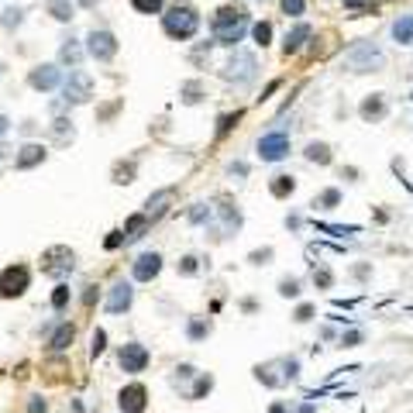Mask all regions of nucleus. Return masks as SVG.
Instances as JSON below:
<instances>
[{
    "instance_id": "nucleus-39",
    "label": "nucleus",
    "mask_w": 413,
    "mask_h": 413,
    "mask_svg": "<svg viewBox=\"0 0 413 413\" xmlns=\"http://www.w3.org/2000/svg\"><path fill=\"white\" fill-rule=\"evenodd\" d=\"M345 4H348V7H352V11H365V7H369V4H372V0H345Z\"/></svg>"
},
{
    "instance_id": "nucleus-12",
    "label": "nucleus",
    "mask_w": 413,
    "mask_h": 413,
    "mask_svg": "<svg viewBox=\"0 0 413 413\" xmlns=\"http://www.w3.org/2000/svg\"><path fill=\"white\" fill-rule=\"evenodd\" d=\"M145 399H148V393H145L141 382L124 386V389H121V413H141L145 410Z\"/></svg>"
},
{
    "instance_id": "nucleus-21",
    "label": "nucleus",
    "mask_w": 413,
    "mask_h": 413,
    "mask_svg": "<svg viewBox=\"0 0 413 413\" xmlns=\"http://www.w3.org/2000/svg\"><path fill=\"white\" fill-rule=\"evenodd\" d=\"M73 335H76V331H73V324H62L59 331L52 335V341H49V348H52V352H66V348L73 345Z\"/></svg>"
},
{
    "instance_id": "nucleus-18",
    "label": "nucleus",
    "mask_w": 413,
    "mask_h": 413,
    "mask_svg": "<svg viewBox=\"0 0 413 413\" xmlns=\"http://www.w3.org/2000/svg\"><path fill=\"white\" fill-rule=\"evenodd\" d=\"M393 39L399 45H413V14H403L393 21Z\"/></svg>"
},
{
    "instance_id": "nucleus-22",
    "label": "nucleus",
    "mask_w": 413,
    "mask_h": 413,
    "mask_svg": "<svg viewBox=\"0 0 413 413\" xmlns=\"http://www.w3.org/2000/svg\"><path fill=\"white\" fill-rule=\"evenodd\" d=\"M145 228H148V214H135L128 224H124V241H138Z\"/></svg>"
},
{
    "instance_id": "nucleus-2",
    "label": "nucleus",
    "mask_w": 413,
    "mask_h": 413,
    "mask_svg": "<svg viewBox=\"0 0 413 413\" xmlns=\"http://www.w3.org/2000/svg\"><path fill=\"white\" fill-rule=\"evenodd\" d=\"M162 31L173 41H190L200 31V11L193 4H165V11H162Z\"/></svg>"
},
{
    "instance_id": "nucleus-11",
    "label": "nucleus",
    "mask_w": 413,
    "mask_h": 413,
    "mask_svg": "<svg viewBox=\"0 0 413 413\" xmlns=\"http://www.w3.org/2000/svg\"><path fill=\"white\" fill-rule=\"evenodd\" d=\"M145 365H148V348H145V345L131 341V345L121 348V369H124V372H141Z\"/></svg>"
},
{
    "instance_id": "nucleus-30",
    "label": "nucleus",
    "mask_w": 413,
    "mask_h": 413,
    "mask_svg": "<svg viewBox=\"0 0 413 413\" xmlns=\"http://www.w3.org/2000/svg\"><path fill=\"white\" fill-rule=\"evenodd\" d=\"M210 386H214V379H210V375H203V379L197 382V389H193V399H200L203 393H210Z\"/></svg>"
},
{
    "instance_id": "nucleus-28",
    "label": "nucleus",
    "mask_w": 413,
    "mask_h": 413,
    "mask_svg": "<svg viewBox=\"0 0 413 413\" xmlns=\"http://www.w3.org/2000/svg\"><path fill=\"white\" fill-rule=\"evenodd\" d=\"M279 293H282V296H296V293H300V282H296V279H282V282H279Z\"/></svg>"
},
{
    "instance_id": "nucleus-4",
    "label": "nucleus",
    "mask_w": 413,
    "mask_h": 413,
    "mask_svg": "<svg viewBox=\"0 0 413 413\" xmlns=\"http://www.w3.org/2000/svg\"><path fill=\"white\" fill-rule=\"evenodd\" d=\"M86 52H90V59L97 62H111L118 56V39H114V31H90L86 35Z\"/></svg>"
},
{
    "instance_id": "nucleus-7",
    "label": "nucleus",
    "mask_w": 413,
    "mask_h": 413,
    "mask_svg": "<svg viewBox=\"0 0 413 413\" xmlns=\"http://www.w3.org/2000/svg\"><path fill=\"white\" fill-rule=\"evenodd\" d=\"M28 282H31V272H28L24 265H11V269L0 272V296H4V300L21 296L24 290H28Z\"/></svg>"
},
{
    "instance_id": "nucleus-13",
    "label": "nucleus",
    "mask_w": 413,
    "mask_h": 413,
    "mask_svg": "<svg viewBox=\"0 0 413 413\" xmlns=\"http://www.w3.org/2000/svg\"><path fill=\"white\" fill-rule=\"evenodd\" d=\"M310 39H314V28H310L307 21H300L293 31H286V39H282V52H286V56H296V52H300Z\"/></svg>"
},
{
    "instance_id": "nucleus-1",
    "label": "nucleus",
    "mask_w": 413,
    "mask_h": 413,
    "mask_svg": "<svg viewBox=\"0 0 413 413\" xmlns=\"http://www.w3.org/2000/svg\"><path fill=\"white\" fill-rule=\"evenodd\" d=\"M248 28H252V18H248V11L241 4H224L214 14V21H210V31H214L217 45H238Z\"/></svg>"
},
{
    "instance_id": "nucleus-19",
    "label": "nucleus",
    "mask_w": 413,
    "mask_h": 413,
    "mask_svg": "<svg viewBox=\"0 0 413 413\" xmlns=\"http://www.w3.org/2000/svg\"><path fill=\"white\" fill-rule=\"evenodd\" d=\"M362 118H365V121L386 118V100L379 97V93H372L369 100H362Z\"/></svg>"
},
{
    "instance_id": "nucleus-26",
    "label": "nucleus",
    "mask_w": 413,
    "mask_h": 413,
    "mask_svg": "<svg viewBox=\"0 0 413 413\" xmlns=\"http://www.w3.org/2000/svg\"><path fill=\"white\" fill-rule=\"evenodd\" d=\"M293 190H296L293 176H275L272 179V197H290Z\"/></svg>"
},
{
    "instance_id": "nucleus-34",
    "label": "nucleus",
    "mask_w": 413,
    "mask_h": 413,
    "mask_svg": "<svg viewBox=\"0 0 413 413\" xmlns=\"http://www.w3.org/2000/svg\"><path fill=\"white\" fill-rule=\"evenodd\" d=\"M203 335H210V324H193V327H190V337H203Z\"/></svg>"
},
{
    "instance_id": "nucleus-14",
    "label": "nucleus",
    "mask_w": 413,
    "mask_h": 413,
    "mask_svg": "<svg viewBox=\"0 0 413 413\" xmlns=\"http://www.w3.org/2000/svg\"><path fill=\"white\" fill-rule=\"evenodd\" d=\"M131 300H135V290H131L128 282H118V286L111 290V296H107V310H111V314H121V310L131 307Z\"/></svg>"
},
{
    "instance_id": "nucleus-36",
    "label": "nucleus",
    "mask_w": 413,
    "mask_h": 413,
    "mask_svg": "<svg viewBox=\"0 0 413 413\" xmlns=\"http://www.w3.org/2000/svg\"><path fill=\"white\" fill-rule=\"evenodd\" d=\"M203 217H210V210H203V203H197V210H190V220H203Z\"/></svg>"
},
{
    "instance_id": "nucleus-38",
    "label": "nucleus",
    "mask_w": 413,
    "mask_h": 413,
    "mask_svg": "<svg viewBox=\"0 0 413 413\" xmlns=\"http://www.w3.org/2000/svg\"><path fill=\"white\" fill-rule=\"evenodd\" d=\"M121 241H124V231H114V235L107 238V248H118Z\"/></svg>"
},
{
    "instance_id": "nucleus-25",
    "label": "nucleus",
    "mask_w": 413,
    "mask_h": 413,
    "mask_svg": "<svg viewBox=\"0 0 413 413\" xmlns=\"http://www.w3.org/2000/svg\"><path fill=\"white\" fill-rule=\"evenodd\" d=\"M252 35H255V45L265 49V45L272 41V24H269V21H258V24H252Z\"/></svg>"
},
{
    "instance_id": "nucleus-37",
    "label": "nucleus",
    "mask_w": 413,
    "mask_h": 413,
    "mask_svg": "<svg viewBox=\"0 0 413 413\" xmlns=\"http://www.w3.org/2000/svg\"><path fill=\"white\" fill-rule=\"evenodd\" d=\"M238 118H241V114H228V118H220V135H224V131H228V128H231Z\"/></svg>"
},
{
    "instance_id": "nucleus-17",
    "label": "nucleus",
    "mask_w": 413,
    "mask_h": 413,
    "mask_svg": "<svg viewBox=\"0 0 413 413\" xmlns=\"http://www.w3.org/2000/svg\"><path fill=\"white\" fill-rule=\"evenodd\" d=\"M79 59H83V49H79V41L76 39H66L59 45V62L62 66H69V69H76Z\"/></svg>"
},
{
    "instance_id": "nucleus-10",
    "label": "nucleus",
    "mask_w": 413,
    "mask_h": 413,
    "mask_svg": "<svg viewBox=\"0 0 413 413\" xmlns=\"http://www.w3.org/2000/svg\"><path fill=\"white\" fill-rule=\"evenodd\" d=\"M258 73V62L252 52H235L231 56V62H228V73L224 76L228 79H235V83H252Z\"/></svg>"
},
{
    "instance_id": "nucleus-31",
    "label": "nucleus",
    "mask_w": 413,
    "mask_h": 413,
    "mask_svg": "<svg viewBox=\"0 0 413 413\" xmlns=\"http://www.w3.org/2000/svg\"><path fill=\"white\" fill-rule=\"evenodd\" d=\"M320 203H324V207H335V203H341V193H337V190H327V193L320 197Z\"/></svg>"
},
{
    "instance_id": "nucleus-47",
    "label": "nucleus",
    "mask_w": 413,
    "mask_h": 413,
    "mask_svg": "<svg viewBox=\"0 0 413 413\" xmlns=\"http://www.w3.org/2000/svg\"><path fill=\"white\" fill-rule=\"evenodd\" d=\"M255 4H265V0H255Z\"/></svg>"
},
{
    "instance_id": "nucleus-8",
    "label": "nucleus",
    "mask_w": 413,
    "mask_h": 413,
    "mask_svg": "<svg viewBox=\"0 0 413 413\" xmlns=\"http://www.w3.org/2000/svg\"><path fill=\"white\" fill-rule=\"evenodd\" d=\"M290 155V138L282 131H272V135L258 138V158L262 162H279V158Z\"/></svg>"
},
{
    "instance_id": "nucleus-15",
    "label": "nucleus",
    "mask_w": 413,
    "mask_h": 413,
    "mask_svg": "<svg viewBox=\"0 0 413 413\" xmlns=\"http://www.w3.org/2000/svg\"><path fill=\"white\" fill-rule=\"evenodd\" d=\"M158 272H162V258H158L155 252H148V255H141L135 262V279L138 282H148V279H155Z\"/></svg>"
},
{
    "instance_id": "nucleus-45",
    "label": "nucleus",
    "mask_w": 413,
    "mask_h": 413,
    "mask_svg": "<svg viewBox=\"0 0 413 413\" xmlns=\"http://www.w3.org/2000/svg\"><path fill=\"white\" fill-rule=\"evenodd\" d=\"M79 7H86V11H90V7H97V0H76Z\"/></svg>"
},
{
    "instance_id": "nucleus-3",
    "label": "nucleus",
    "mask_w": 413,
    "mask_h": 413,
    "mask_svg": "<svg viewBox=\"0 0 413 413\" xmlns=\"http://www.w3.org/2000/svg\"><path fill=\"white\" fill-rule=\"evenodd\" d=\"M345 62H348V69H355V73H375V69L386 62V56H382V49L362 41V45H355L352 52L345 56Z\"/></svg>"
},
{
    "instance_id": "nucleus-33",
    "label": "nucleus",
    "mask_w": 413,
    "mask_h": 413,
    "mask_svg": "<svg viewBox=\"0 0 413 413\" xmlns=\"http://www.w3.org/2000/svg\"><path fill=\"white\" fill-rule=\"evenodd\" d=\"M21 24V11H7V18H4V28H18Z\"/></svg>"
},
{
    "instance_id": "nucleus-32",
    "label": "nucleus",
    "mask_w": 413,
    "mask_h": 413,
    "mask_svg": "<svg viewBox=\"0 0 413 413\" xmlns=\"http://www.w3.org/2000/svg\"><path fill=\"white\" fill-rule=\"evenodd\" d=\"M179 272H183V275H193V272H197V258H183Z\"/></svg>"
},
{
    "instance_id": "nucleus-41",
    "label": "nucleus",
    "mask_w": 413,
    "mask_h": 413,
    "mask_svg": "<svg viewBox=\"0 0 413 413\" xmlns=\"http://www.w3.org/2000/svg\"><path fill=\"white\" fill-rule=\"evenodd\" d=\"M314 282H320V286H331V272H317Z\"/></svg>"
},
{
    "instance_id": "nucleus-9",
    "label": "nucleus",
    "mask_w": 413,
    "mask_h": 413,
    "mask_svg": "<svg viewBox=\"0 0 413 413\" xmlns=\"http://www.w3.org/2000/svg\"><path fill=\"white\" fill-rule=\"evenodd\" d=\"M62 83V69L56 62H45V66H35L31 73H28V86L31 90H41V93H49V90H56Z\"/></svg>"
},
{
    "instance_id": "nucleus-27",
    "label": "nucleus",
    "mask_w": 413,
    "mask_h": 413,
    "mask_svg": "<svg viewBox=\"0 0 413 413\" xmlns=\"http://www.w3.org/2000/svg\"><path fill=\"white\" fill-rule=\"evenodd\" d=\"M279 7H282V14H286V18H303V11H307V4H303V0H279Z\"/></svg>"
},
{
    "instance_id": "nucleus-24",
    "label": "nucleus",
    "mask_w": 413,
    "mask_h": 413,
    "mask_svg": "<svg viewBox=\"0 0 413 413\" xmlns=\"http://www.w3.org/2000/svg\"><path fill=\"white\" fill-rule=\"evenodd\" d=\"M165 4H169V0H131L135 14H162Z\"/></svg>"
},
{
    "instance_id": "nucleus-29",
    "label": "nucleus",
    "mask_w": 413,
    "mask_h": 413,
    "mask_svg": "<svg viewBox=\"0 0 413 413\" xmlns=\"http://www.w3.org/2000/svg\"><path fill=\"white\" fill-rule=\"evenodd\" d=\"M66 300H69V286H59V290H56V296H52V307H56V310H62V307H66Z\"/></svg>"
},
{
    "instance_id": "nucleus-48",
    "label": "nucleus",
    "mask_w": 413,
    "mask_h": 413,
    "mask_svg": "<svg viewBox=\"0 0 413 413\" xmlns=\"http://www.w3.org/2000/svg\"><path fill=\"white\" fill-rule=\"evenodd\" d=\"M0 73H4V69H0Z\"/></svg>"
},
{
    "instance_id": "nucleus-16",
    "label": "nucleus",
    "mask_w": 413,
    "mask_h": 413,
    "mask_svg": "<svg viewBox=\"0 0 413 413\" xmlns=\"http://www.w3.org/2000/svg\"><path fill=\"white\" fill-rule=\"evenodd\" d=\"M39 162H45V148H41V145H24L18 152V158H14L18 169H31V165H39Z\"/></svg>"
},
{
    "instance_id": "nucleus-40",
    "label": "nucleus",
    "mask_w": 413,
    "mask_h": 413,
    "mask_svg": "<svg viewBox=\"0 0 413 413\" xmlns=\"http://www.w3.org/2000/svg\"><path fill=\"white\" fill-rule=\"evenodd\" d=\"M310 317H314L310 307H300V310H296V320H310Z\"/></svg>"
},
{
    "instance_id": "nucleus-46",
    "label": "nucleus",
    "mask_w": 413,
    "mask_h": 413,
    "mask_svg": "<svg viewBox=\"0 0 413 413\" xmlns=\"http://www.w3.org/2000/svg\"><path fill=\"white\" fill-rule=\"evenodd\" d=\"M269 413H286V407H282V403H275V407H272Z\"/></svg>"
},
{
    "instance_id": "nucleus-42",
    "label": "nucleus",
    "mask_w": 413,
    "mask_h": 413,
    "mask_svg": "<svg viewBox=\"0 0 413 413\" xmlns=\"http://www.w3.org/2000/svg\"><path fill=\"white\" fill-rule=\"evenodd\" d=\"M358 341H362V335H358V331H352V335H345V345H358Z\"/></svg>"
},
{
    "instance_id": "nucleus-20",
    "label": "nucleus",
    "mask_w": 413,
    "mask_h": 413,
    "mask_svg": "<svg viewBox=\"0 0 413 413\" xmlns=\"http://www.w3.org/2000/svg\"><path fill=\"white\" fill-rule=\"evenodd\" d=\"M73 11H76V0H49V14L56 21H73Z\"/></svg>"
},
{
    "instance_id": "nucleus-6",
    "label": "nucleus",
    "mask_w": 413,
    "mask_h": 413,
    "mask_svg": "<svg viewBox=\"0 0 413 413\" xmlns=\"http://www.w3.org/2000/svg\"><path fill=\"white\" fill-rule=\"evenodd\" d=\"M41 272L56 275V279L69 275V272H73V252H69L66 245H56V248H49V252L41 255Z\"/></svg>"
},
{
    "instance_id": "nucleus-43",
    "label": "nucleus",
    "mask_w": 413,
    "mask_h": 413,
    "mask_svg": "<svg viewBox=\"0 0 413 413\" xmlns=\"http://www.w3.org/2000/svg\"><path fill=\"white\" fill-rule=\"evenodd\" d=\"M31 413H45V403H41V399H31Z\"/></svg>"
},
{
    "instance_id": "nucleus-23",
    "label": "nucleus",
    "mask_w": 413,
    "mask_h": 413,
    "mask_svg": "<svg viewBox=\"0 0 413 413\" xmlns=\"http://www.w3.org/2000/svg\"><path fill=\"white\" fill-rule=\"evenodd\" d=\"M307 158H310V162H320V165H327V162H331V148H327L324 141H310V145H307Z\"/></svg>"
},
{
    "instance_id": "nucleus-35",
    "label": "nucleus",
    "mask_w": 413,
    "mask_h": 413,
    "mask_svg": "<svg viewBox=\"0 0 413 413\" xmlns=\"http://www.w3.org/2000/svg\"><path fill=\"white\" fill-rule=\"evenodd\" d=\"M103 345H107V335H103V331H97V335H93V355L103 352Z\"/></svg>"
},
{
    "instance_id": "nucleus-44",
    "label": "nucleus",
    "mask_w": 413,
    "mask_h": 413,
    "mask_svg": "<svg viewBox=\"0 0 413 413\" xmlns=\"http://www.w3.org/2000/svg\"><path fill=\"white\" fill-rule=\"evenodd\" d=\"M7 128H11V121H7L4 114H0V135H7Z\"/></svg>"
},
{
    "instance_id": "nucleus-5",
    "label": "nucleus",
    "mask_w": 413,
    "mask_h": 413,
    "mask_svg": "<svg viewBox=\"0 0 413 413\" xmlns=\"http://www.w3.org/2000/svg\"><path fill=\"white\" fill-rule=\"evenodd\" d=\"M93 97V79L90 73H69V79L62 83V100L66 103H86V100Z\"/></svg>"
}]
</instances>
